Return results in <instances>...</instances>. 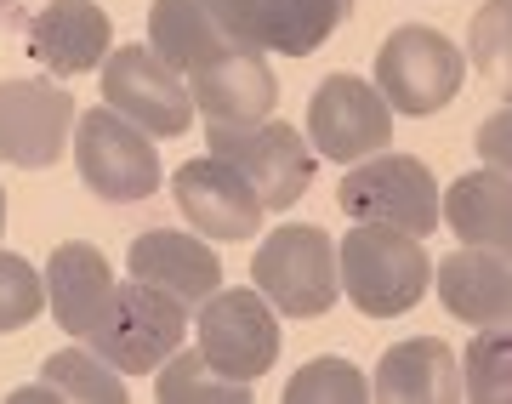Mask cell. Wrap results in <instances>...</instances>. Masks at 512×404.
Segmentation results:
<instances>
[{"label":"cell","mask_w":512,"mask_h":404,"mask_svg":"<svg viewBox=\"0 0 512 404\" xmlns=\"http://www.w3.org/2000/svg\"><path fill=\"white\" fill-rule=\"evenodd\" d=\"M501 131H507V120L495 114V120H490V131H484V154H490L495 166H501Z\"/></svg>","instance_id":"cell-29"},{"label":"cell","mask_w":512,"mask_h":404,"mask_svg":"<svg viewBox=\"0 0 512 404\" xmlns=\"http://www.w3.org/2000/svg\"><path fill=\"white\" fill-rule=\"evenodd\" d=\"M0 234H6V188H0Z\"/></svg>","instance_id":"cell-30"},{"label":"cell","mask_w":512,"mask_h":404,"mask_svg":"<svg viewBox=\"0 0 512 404\" xmlns=\"http://www.w3.org/2000/svg\"><path fill=\"white\" fill-rule=\"evenodd\" d=\"M103 97L114 114H126L148 137H183L194 126V97L177 80V69H165L148 46H114L103 57Z\"/></svg>","instance_id":"cell-10"},{"label":"cell","mask_w":512,"mask_h":404,"mask_svg":"<svg viewBox=\"0 0 512 404\" xmlns=\"http://www.w3.org/2000/svg\"><path fill=\"white\" fill-rule=\"evenodd\" d=\"M200 6L222 29L228 46H256L262 52V0H200Z\"/></svg>","instance_id":"cell-27"},{"label":"cell","mask_w":512,"mask_h":404,"mask_svg":"<svg viewBox=\"0 0 512 404\" xmlns=\"http://www.w3.org/2000/svg\"><path fill=\"white\" fill-rule=\"evenodd\" d=\"M154 376H160L154 393H160L165 404H245L251 399V382L217 376V370L205 365V353H171Z\"/></svg>","instance_id":"cell-23"},{"label":"cell","mask_w":512,"mask_h":404,"mask_svg":"<svg viewBox=\"0 0 512 404\" xmlns=\"http://www.w3.org/2000/svg\"><path fill=\"white\" fill-rule=\"evenodd\" d=\"M46 399H80V404H126V376L103 365L92 348H63L46 359L35 387H18L12 404H46Z\"/></svg>","instance_id":"cell-20"},{"label":"cell","mask_w":512,"mask_h":404,"mask_svg":"<svg viewBox=\"0 0 512 404\" xmlns=\"http://www.w3.org/2000/svg\"><path fill=\"white\" fill-rule=\"evenodd\" d=\"M40 279H46V302H52L57 325H63L69 336L92 331V319L103 313V302H109V291H114L109 262H103V251H97V245H86V239L57 245Z\"/></svg>","instance_id":"cell-18"},{"label":"cell","mask_w":512,"mask_h":404,"mask_svg":"<svg viewBox=\"0 0 512 404\" xmlns=\"http://www.w3.org/2000/svg\"><path fill=\"white\" fill-rule=\"evenodd\" d=\"M109 12L97 0H52L29 18V57L52 74H86L109 57Z\"/></svg>","instance_id":"cell-15"},{"label":"cell","mask_w":512,"mask_h":404,"mask_svg":"<svg viewBox=\"0 0 512 404\" xmlns=\"http://www.w3.org/2000/svg\"><path fill=\"white\" fill-rule=\"evenodd\" d=\"M365 399H370V382L348 365V359H336V353L302 365L291 382H285V404H365Z\"/></svg>","instance_id":"cell-24"},{"label":"cell","mask_w":512,"mask_h":404,"mask_svg":"<svg viewBox=\"0 0 512 404\" xmlns=\"http://www.w3.org/2000/svg\"><path fill=\"white\" fill-rule=\"evenodd\" d=\"M439 217L456 228L461 245H478V251H507L512 245V188L507 171H467L461 183H450V194L439 200Z\"/></svg>","instance_id":"cell-19"},{"label":"cell","mask_w":512,"mask_h":404,"mask_svg":"<svg viewBox=\"0 0 512 404\" xmlns=\"http://www.w3.org/2000/svg\"><path fill=\"white\" fill-rule=\"evenodd\" d=\"M148 40H154L148 52L160 57L165 69H188V74L228 46L222 29L205 18L200 0H154L148 6Z\"/></svg>","instance_id":"cell-21"},{"label":"cell","mask_w":512,"mask_h":404,"mask_svg":"<svg viewBox=\"0 0 512 404\" xmlns=\"http://www.w3.org/2000/svg\"><path fill=\"white\" fill-rule=\"evenodd\" d=\"M473 57L484 69H507V0H490V12L473 18Z\"/></svg>","instance_id":"cell-28"},{"label":"cell","mask_w":512,"mask_h":404,"mask_svg":"<svg viewBox=\"0 0 512 404\" xmlns=\"http://www.w3.org/2000/svg\"><path fill=\"white\" fill-rule=\"evenodd\" d=\"M40 308H46V279H40L23 257L0 251V336L35 325Z\"/></svg>","instance_id":"cell-26"},{"label":"cell","mask_w":512,"mask_h":404,"mask_svg":"<svg viewBox=\"0 0 512 404\" xmlns=\"http://www.w3.org/2000/svg\"><path fill=\"white\" fill-rule=\"evenodd\" d=\"M194 109H205V126H256L279 103V80L256 46H222L211 63L194 69Z\"/></svg>","instance_id":"cell-12"},{"label":"cell","mask_w":512,"mask_h":404,"mask_svg":"<svg viewBox=\"0 0 512 404\" xmlns=\"http://www.w3.org/2000/svg\"><path fill=\"white\" fill-rule=\"evenodd\" d=\"M74 97L52 80H0V160L46 171L69 148Z\"/></svg>","instance_id":"cell-11"},{"label":"cell","mask_w":512,"mask_h":404,"mask_svg":"<svg viewBox=\"0 0 512 404\" xmlns=\"http://www.w3.org/2000/svg\"><path fill=\"white\" fill-rule=\"evenodd\" d=\"M370 399L382 404H456L461 399V365L439 336H410L393 342L376 365Z\"/></svg>","instance_id":"cell-16"},{"label":"cell","mask_w":512,"mask_h":404,"mask_svg":"<svg viewBox=\"0 0 512 404\" xmlns=\"http://www.w3.org/2000/svg\"><path fill=\"white\" fill-rule=\"evenodd\" d=\"M427 279H433V262H427L416 234H399V228H382V222H359L353 234H342L336 285L370 319L410 313L427 296Z\"/></svg>","instance_id":"cell-1"},{"label":"cell","mask_w":512,"mask_h":404,"mask_svg":"<svg viewBox=\"0 0 512 404\" xmlns=\"http://www.w3.org/2000/svg\"><path fill=\"white\" fill-rule=\"evenodd\" d=\"M0 6H12V0H0Z\"/></svg>","instance_id":"cell-31"},{"label":"cell","mask_w":512,"mask_h":404,"mask_svg":"<svg viewBox=\"0 0 512 404\" xmlns=\"http://www.w3.org/2000/svg\"><path fill=\"white\" fill-rule=\"evenodd\" d=\"M461 74V52L427 23L393 29L376 52V92L393 114H439L461 92Z\"/></svg>","instance_id":"cell-6"},{"label":"cell","mask_w":512,"mask_h":404,"mask_svg":"<svg viewBox=\"0 0 512 404\" xmlns=\"http://www.w3.org/2000/svg\"><path fill=\"white\" fill-rule=\"evenodd\" d=\"M194 331H200V353L205 365L228 376V382H256V376H268L279 359V319L274 308L262 302V291H211L200 302V319H194Z\"/></svg>","instance_id":"cell-8"},{"label":"cell","mask_w":512,"mask_h":404,"mask_svg":"<svg viewBox=\"0 0 512 404\" xmlns=\"http://www.w3.org/2000/svg\"><path fill=\"white\" fill-rule=\"evenodd\" d=\"M205 143L222 166H234L256 188L262 211H291L313 188V148L285 120H256V126H205Z\"/></svg>","instance_id":"cell-4"},{"label":"cell","mask_w":512,"mask_h":404,"mask_svg":"<svg viewBox=\"0 0 512 404\" xmlns=\"http://www.w3.org/2000/svg\"><path fill=\"white\" fill-rule=\"evenodd\" d=\"M183 331H188L183 302H171L165 291H154L143 279H126V285H114L103 313L92 319L86 348L103 365H114L120 376H148V370H160L171 353L183 348Z\"/></svg>","instance_id":"cell-2"},{"label":"cell","mask_w":512,"mask_h":404,"mask_svg":"<svg viewBox=\"0 0 512 404\" xmlns=\"http://www.w3.org/2000/svg\"><path fill=\"white\" fill-rule=\"evenodd\" d=\"M171 194H177V205H183V217L211 239L239 245V239H251L256 228H262V200H256V188L245 183L234 166H222L217 154H211V160L177 166Z\"/></svg>","instance_id":"cell-13"},{"label":"cell","mask_w":512,"mask_h":404,"mask_svg":"<svg viewBox=\"0 0 512 404\" xmlns=\"http://www.w3.org/2000/svg\"><path fill=\"white\" fill-rule=\"evenodd\" d=\"M439 302L467 325H507L512 308V274H507V251H478V245H461L439 262Z\"/></svg>","instance_id":"cell-17"},{"label":"cell","mask_w":512,"mask_h":404,"mask_svg":"<svg viewBox=\"0 0 512 404\" xmlns=\"http://www.w3.org/2000/svg\"><path fill=\"white\" fill-rule=\"evenodd\" d=\"M336 205L353 222H382V228H399V234L416 239L439 228V188L416 154H387L382 148V154L359 160L336 188Z\"/></svg>","instance_id":"cell-5"},{"label":"cell","mask_w":512,"mask_h":404,"mask_svg":"<svg viewBox=\"0 0 512 404\" xmlns=\"http://www.w3.org/2000/svg\"><path fill=\"white\" fill-rule=\"evenodd\" d=\"M126 268H131V279H143V285L165 291L171 302H183V308H200L205 296L222 285L217 251H211L205 239L171 234V228H148V234L131 239Z\"/></svg>","instance_id":"cell-14"},{"label":"cell","mask_w":512,"mask_h":404,"mask_svg":"<svg viewBox=\"0 0 512 404\" xmlns=\"http://www.w3.org/2000/svg\"><path fill=\"white\" fill-rule=\"evenodd\" d=\"M348 12L353 0H262V46L285 57H308L348 23Z\"/></svg>","instance_id":"cell-22"},{"label":"cell","mask_w":512,"mask_h":404,"mask_svg":"<svg viewBox=\"0 0 512 404\" xmlns=\"http://www.w3.org/2000/svg\"><path fill=\"white\" fill-rule=\"evenodd\" d=\"M393 143V109L359 74H330L308 103V148L330 154L336 166H359Z\"/></svg>","instance_id":"cell-9"},{"label":"cell","mask_w":512,"mask_h":404,"mask_svg":"<svg viewBox=\"0 0 512 404\" xmlns=\"http://www.w3.org/2000/svg\"><path fill=\"white\" fill-rule=\"evenodd\" d=\"M507 370H512V342L507 325H484L467 348V376H461V399H507Z\"/></svg>","instance_id":"cell-25"},{"label":"cell","mask_w":512,"mask_h":404,"mask_svg":"<svg viewBox=\"0 0 512 404\" xmlns=\"http://www.w3.org/2000/svg\"><path fill=\"white\" fill-rule=\"evenodd\" d=\"M251 285L262 291V302L291 319H319L336 308V245L325 228L313 222H285L256 245L251 257Z\"/></svg>","instance_id":"cell-3"},{"label":"cell","mask_w":512,"mask_h":404,"mask_svg":"<svg viewBox=\"0 0 512 404\" xmlns=\"http://www.w3.org/2000/svg\"><path fill=\"white\" fill-rule=\"evenodd\" d=\"M74 166H80L92 194L114 205H137L160 188V148L109 103L74 120Z\"/></svg>","instance_id":"cell-7"}]
</instances>
